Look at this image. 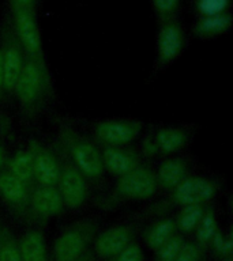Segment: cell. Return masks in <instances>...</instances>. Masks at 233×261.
I'll list each match as a JSON object with an SVG mask.
<instances>
[{
	"label": "cell",
	"instance_id": "7a4b0ae2",
	"mask_svg": "<svg viewBox=\"0 0 233 261\" xmlns=\"http://www.w3.org/2000/svg\"><path fill=\"white\" fill-rule=\"evenodd\" d=\"M98 223L93 218H85L69 224L53 242V261H75L89 252L90 244L96 238Z\"/></svg>",
	"mask_w": 233,
	"mask_h": 261
},
{
	"label": "cell",
	"instance_id": "d4e9b609",
	"mask_svg": "<svg viewBox=\"0 0 233 261\" xmlns=\"http://www.w3.org/2000/svg\"><path fill=\"white\" fill-rule=\"evenodd\" d=\"M232 0H195V11L198 18L220 15L229 11Z\"/></svg>",
	"mask_w": 233,
	"mask_h": 261
},
{
	"label": "cell",
	"instance_id": "52a82bcc",
	"mask_svg": "<svg viewBox=\"0 0 233 261\" xmlns=\"http://www.w3.org/2000/svg\"><path fill=\"white\" fill-rule=\"evenodd\" d=\"M185 45V34L181 24L175 19L161 22L157 34V64L159 67L171 64L181 55Z\"/></svg>",
	"mask_w": 233,
	"mask_h": 261
},
{
	"label": "cell",
	"instance_id": "d6986e66",
	"mask_svg": "<svg viewBox=\"0 0 233 261\" xmlns=\"http://www.w3.org/2000/svg\"><path fill=\"white\" fill-rule=\"evenodd\" d=\"M153 140H154L158 154L169 155L177 152L187 144L188 134L183 128L164 126L153 135Z\"/></svg>",
	"mask_w": 233,
	"mask_h": 261
},
{
	"label": "cell",
	"instance_id": "44dd1931",
	"mask_svg": "<svg viewBox=\"0 0 233 261\" xmlns=\"http://www.w3.org/2000/svg\"><path fill=\"white\" fill-rule=\"evenodd\" d=\"M6 170L14 175L15 178L20 179L29 185H33L34 175H33V156L30 150L24 148V150L16 151L7 162Z\"/></svg>",
	"mask_w": 233,
	"mask_h": 261
},
{
	"label": "cell",
	"instance_id": "30bf717a",
	"mask_svg": "<svg viewBox=\"0 0 233 261\" xmlns=\"http://www.w3.org/2000/svg\"><path fill=\"white\" fill-rule=\"evenodd\" d=\"M0 49H2V57H3L4 90H6V93L12 94L20 71H22V67H24L25 53L14 36L11 26L4 28L3 42H2Z\"/></svg>",
	"mask_w": 233,
	"mask_h": 261
},
{
	"label": "cell",
	"instance_id": "5bb4252c",
	"mask_svg": "<svg viewBox=\"0 0 233 261\" xmlns=\"http://www.w3.org/2000/svg\"><path fill=\"white\" fill-rule=\"evenodd\" d=\"M29 150L33 156L34 184L40 187H56L61 166L56 155L38 143H32Z\"/></svg>",
	"mask_w": 233,
	"mask_h": 261
},
{
	"label": "cell",
	"instance_id": "8fae6325",
	"mask_svg": "<svg viewBox=\"0 0 233 261\" xmlns=\"http://www.w3.org/2000/svg\"><path fill=\"white\" fill-rule=\"evenodd\" d=\"M33 185L15 178L6 169L0 173V199L14 214L29 218V199Z\"/></svg>",
	"mask_w": 233,
	"mask_h": 261
},
{
	"label": "cell",
	"instance_id": "4316f807",
	"mask_svg": "<svg viewBox=\"0 0 233 261\" xmlns=\"http://www.w3.org/2000/svg\"><path fill=\"white\" fill-rule=\"evenodd\" d=\"M181 0H151V7L159 23L165 20L175 19L176 12L180 7Z\"/></svg>",
	"mask_w": 233,
	"mask_h": 261
},
{
	"label": "cell",
	"instance_id": "7402d4cb",
	"mask_svg": "<svg viewBox=\"0 0 233 261\" xmlns=\"http://www.w3.org/2000/svg\"><path fill=\"white\" fill-rule=\"evenodd\" d=\"M204 210H206V207L203 204L181 207L177 216L175 218L176 230L180 231V234H190V232L195 231L200 218L203 216Z\"/></svg>",
	"mask_w": 233,
	"mask_h": 261
},
{
	"label": "cell",
	"instance_id": "ba28073f",
	"mask_svg": "<svg viewBox=\"0 0 233 261\" xmlns=\"http://www.w3.org/2000/svg\"><path fill=\"white\" fill-rule=\"evenodd\" d=\"M142 132V122L135 120H104L94 128L98 142L105 147H126Z\"/></svg>",
	"mask_w": 233,
	"mask_h": 261
},
{
	"label": "cell",
	"instance_id": "1f68e13d",
	"mask_svg": "<svg viewBox=\"0 0 233 261\" xmlns=\"http://www.w3.org/2000/svg\"><path fill=\"white\" fill-rule=\"evenodd\" d=\"M142 150H143V154L146 155V156H155V155L158 154L154 140H153V136H149V138L143 142Z\"/></svg>",
	"mask_w": 233,
	"mask_h": 261
},
{
	"label": "cell",
	"instance_id": "4fadbf2b",
	"mask_svg": "<svg viewBox=\"0 0 233 261\" xmlns=\"http://www.w3.org/2000/svg\"><path fill=\"white\" fill-rule=\"evenodd\" d=\"M64 203L56 187L32 188L29 199V212L30 216L38 220L52 219L64 211Z\"/></svg>",
	"mask_w": 233,
	"mask_h": 261
},
{
	"label": "cell",
	"instance_id": "484cf974",
	"mask_svg": "<svg viewBox=\"0 0 233 261\" xmlns=\"http://www.w3.org/2000/svg\"><path fill=\"white\" fill-rule=\"evenodd\" d=\"M185 240H184L183 234H177L171 237L165 244L155 250L157 253V261H173L177 256V253L180 252V249L184 245Z\"/></svg>",
	"mask_w": 233,
	"mask_h": 261
},
{
	"label": "cell",
	"instance_id": "8992f818",
	"mask_svg": "<svg viewBox=\"0 0 233 261\" xmlns=\"http://www.w3.org/2000/svg\"><path fill=\"white\" fill-rule=\"evenodd\" d=\"M56 188L69 210L81 208L87 199V178L69 162L61 163Z\"/></svg>",
	"mask_w": 233,
	"mask_h": 261
},
{
	"label": "cell",
	"instance_id": "7c38bea8",
	"mask_svg": "<svg viewBox=\"0 0 233 261\" xmlns=\"http://www.w3.org/2000/svg\"><path fill=\"white\" fill-rule=\"evenodd\" d=\"M134 227L128 224H116L106 228L94 238L93 254L104 260H112L134 241Z\"/></svg>",
	"mask_w": 233,
	"mask_h": 261
},
{
	"label": "cell",
	"instance_id": "ffe728a7",
	"mask_svg": "<svg viewBox=\"0 0 233 261\" xmlns=\"http://www.w3.org/2000/svg\"><path fill=\"white\" fill-rule=\"evenodd\" d=\"M176 224L173 218H164L151 224L145 232V242L151 250H158L171 237L176 234Z\"/></svg>",
	"mask_w": 233,
	"mask_h": 261
},
{
	"label": "cell",
	"instance_id": "e0dca14e",
	"mask_svg": "<svg viewBox=\"0 0 233 261\" xmlns=\"http://www.w3.org/2000/svg\"><path fill=\"white\" fill-rule=\"evenodd\" d=\"M185 177H188V167L181 158H169L159 165L155 173L158 188L165 191H173Z\"/></svg>",
	"mask_w": 233,
	"mask_h": 261
},
{
	"label": "cell",
	"instance_id": "9c48e42d",
	"mask_svg": "<svg viewBox=\"0 0 233 261\" xmlns=\"http://www.w3.org/2000/svg\"><path fill=\"white\" fill-rule=\"evenodd\" d=\"M217 195V185L204 177H185L172 191V200L176 205H195L206 204Z\"/></svg>",
	"mask_w": 233,
	"mask_h": 261
},
{
	"label": "cell",
	"instance_id": "ac0fdd59",
	"mask_svg": "<svg viewBox=\"0 0 233 261\" xmlns=\"http://www.w3.org/2000/svg\"><path fill=\"white\" fill-rule=\"evenodd\" d=\"M232 14L229 11L220 15L198 18L192 26V33L195 37L203 38V40L214 38L228 32L232 26Z\"/></svg>",
	"mask_w": 233,
	"mask_h": 261
},
{
	"label": "cell",
	"instance_id": "5b68a950",
	"mask_svg": "<svg viewBox=\"0 0 233 261\" xmlns=\"http://www.w3.org/2000/svg\"><path fill=\"white\" fill-rule=\"evenodd\" d=\"M158 189L155 173L146 166H136L130 173L119 177L114 195L123 200L142 201L151 199Z\"/></svg>",
	"mask_w": 233,
	"mask_h": 261
},
{
	"label": "cell",
	"instance_id": "603a6c76",
	"mask_svg": "<svg viewBox=\"0 0 233 261\" xmlns=\"http://www.w3.org/2000/svg\"><path fill=\"white\" fill-rule=\"evenodd\" d=\"M218 224H217V218L214 210L210 207H206L203 216L200 218L199 223L195 228V244L199 245L200 248L210 245V241L218 231Z\"/></svg>",
	"mask_w": 233,
	"mask_h": 261
},
{
	"label": "cell",
	"instance_id": "277c9868",
	"mask_svg": "<svg viewBox=\"0 0 233 261\" xmlns=\"http://www.w3.org/2000/svg\"><path fill=\"white\" fill-rule=\"evenodd\" d=\"M11 28L25 56L44 61L42 38L34 10H12Z\"/></svg>",
	"mask_w": 233,
	"mask_h": 261
},
{
	"label": "cell",
	"instance_id": "83f0119b",
	"mask_svg": "<svg viewBox=\"0 0 233 261\" xmlns=\"http://www.w3.org/2000/svg\"><path fill=\"white\" fill-rule=\"evenodd\" d=\"M210 245H212L214 252L221 258H224L225 261H230L233 254V241L230 234L226 236V234H224V232H221L218 230L212 238V241H210Z\"/></svg>",
	"mask_w": 233,
	"mask_h": 261
},
{
	"label": "cell",
	"instance_id": "e575fe53",
	"mask_svg": "<svg viewBox=\"0 0 233 261\" xmlns=\"http://www.w3.org/2000/svg\"><path fill=\"white\" fill-rule=\"evenodd\" d=\"M75 261H94V254L90 252H86L83 256L79 257V258Z\"/></svg>",
	"mask_w": 233,
	"mask_h": 261
},
{
	"label": "cell",
	"instance_id": "f1b7e54d",
	"mask_svg": "<svg viewBox=\"0 0 233 261\" xmlns=\"http://www.w3.org/2000/svg\"><path fill=\"white\" fill-rule=\"evenodd\" d=\"M109 261H145V253L141 245L132 241L130 245H127L118 256H114Z\"/></svg>",
	"mask_w": 233,
	"mask_h": 261
},
{
	"label": "cell",
	"instance_id": "9a60e30c",
	"mask_svg": "<svg viewBox=\"0 0 233 261\" xmlns=\"http://www.w3.org/2000/svg\"><path fill=\"white\" fill-rule=\"evenodd\" d=\"M101 161L104 170L116 177H122L139 166L138 154L126 147H104Z\"/></svg>",
	"mask_w": 233,
	"mask_h": 261
},
{
	"label": "cell",
	"instance_id": "3957f363",
	"mask_svg": "<svg viewBox=\"0 0 233 261\" xmlns=\"http://www.w3.org/2000/svg\"><path fill=\"white\" fill-rule=\"evenodd\" d=\"M60 139L65 152L68 154V162L81 171L87 179H98L104 174L101 152L93 143L78 135L69 128L61 130Z\"/></svg>",
	"mask_w": 233,
	"mask_h": 261
},
{
	"label": "cell",
	"instance_id": "d6a6232c",
	"mask_svg": "<svg viewBox=\"0 0 233 261\" xmlns=\"http://www.w3.org/2000/svg\"><path fill=\"white\" fill-rule=\"evenodd\" d=\"M6 90H4V69H3V57H2V49H0V98H3Z\"/></svg>",
	"mask_w": 233,
	"mask_h": 261
},
{
	"label": "cell",
	"instance_id": "2e32d148",
	"mask_svg": "<svg viewBox=\"0 0 233 261\" xmlns=\"http://www.w3.org/2000/svg\"><path fill=\"white\" fill-rule=\"evenodd\" d=\"M20 261H51L46 241L41 230L32 228L18 240Z\"/></svg>",
	"mask_w": 233,
	"mask_h": 261
},
{
	"label": "cell",
	"instance_id": "4dcf8cb0",
	"mask_svg": "<svg viewBox=\"0 0 233 261\" xmlns=\"http://www.w3.org/2000/svg\"><path fill=\"white\" fill-rule=\"evenodd\" d=\"M37 0H10L12 10H34Z\"/></svg>",
	"mask_w": 233,
	"mask_h": 261
},
{
	"label": "cell",
	"instance_id": "6da1fadb",
	"mask_svg": "<svg viewBox=\"0 0 233 261\" xmlns=\"http://www.w3.org/2000/svg\"><path fill=\"white\" fill-rule=\"evenodd\" d=\"M49 93V73L45 60H36L25 56L24 67L16 81L14 94L28 113L40 109Z\"/></svg>",
	"mask_w": 233,
	"mask_h": 261
},
{
	"label": "cell",
	"instance_id": "cb8c5ba5",
	"mask_svg": "<svg viewBox=\"0 0 233 261\" xmlns=\"http://www.w3.org/2000/svg\"><path fill=\"white\" fill-rule=\"evenodd\" d=\"M0 261H20L18 240L7 227H0Z\"/></svg>",
	"mask_w": 233,
	"mask_h": 261
},
{
	"label": "cell",
	"instance_id": "836d02e7",
	"mask_svg": "<svg viewBox=\"0 0 233 261\" xmlns=\"http://www.w3.org/2000/svg\"><path fill=\"white\" fill-rule=\"evenodd\" d=\"M6 156H4V148L3 146H2V143H0V173L6 169Z\"/></svg>",
	"mask_w": 233,
	"mask_h": 261
},
{
	"label": "cell",
	"instance_id": "f546056e",
	"mask_svg": "<svg viewBox=\"0 0 233 261\" xmlns=\"http://www.w3.org/2000/svg\"><path fill=\"white\" fill-rule=\"evenodd\" d=\"M202 248L195 242H184L173 261H200Z\"/></svg>",
	"mask_w": 233,
	"mask_h": 261
}]
</instances>
